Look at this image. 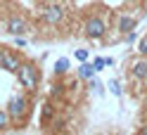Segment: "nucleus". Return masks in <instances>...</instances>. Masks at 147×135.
<instances>
[{
	"mask_svg": "<svg viewBox=\"0 0 147 135\" xmlns=\"http://www.w3.org/2000/svg\"><path fill=\"white\" fill-rule=\"evenodd\" d=\"M17 76H19V83L26 90H36V85H38V69L33 64H22L19 71H17Z\"/></svg>",
	"mask_w": 147,
	"mask_h": 135,
	"instance_id": "nucleus-1",
	"label": "nucleus"
},
{
	"mask_svg": "<svg viewBox=\"0 0 147 135\" xmlns=\"http://www.w3.org/2000/svg\"><path fill=\"white\" fill-rule=\"evenodd\" d=\"M26 109H29V102H26L24 95H14L10 100V104H7V114H10V119H14V121H19L26 114Z\"/></svg>",
	"mask_w": 147,
	"mask_h": 135,
	"instance_id": "nucleus-2",
	"label": "nucleus"
},
{
	"mask_svg": "<svg viewBox=\"0 0 147 135\" xmlns=\"http://www.w3.org/2000/svg\"><path fill=\"white\" fill-rule=\"evenodd\" d=\"M105 31H107V24H105V19H100V17H90L86 21V36L88 38H93V40L102 38Z\"/></svg>",
	"mask_w": 147,
	"mask_h": 135,
	"instance_id": "nucleus-3",
	"label": "nucleus"
},
{
	"mask_svg": "<svg viewBox=\"0 0 147 135\" xmlns=\"http://www.w3.org/2000/svg\"><path fill=\"white\" fill-rule=\"evenodd\" d=\"M0 66H3L5 71H12V74H17L22 66V62L17 59L14 55H10V52H5V50H0Z\"/></svg>",
	"mask_w": 147,
	"mask_h": 135,
	"instance_id": "nucleus-4",
	"label": "nucleus"
},
{
	"mask_svg": "<svg viewBox=\"0 0 147 135\" xmlns=\"http://www.w3.org/2000/svg\"><path fill=\"white\" fill-rule=\"evenodd\" d=\"M5 29H7L10 36H22V33L26 31V21L22 19V17H10L7 24H5Z\"/></svg>",
	"mask_w": 147,
	"mask_h": 135,
	"instance_id": "nucleus-5",
	"label": "nucleus"
},
{
	"mask_svg": "<svg viewBox=\"0 0 147 135\" xmlns=\"http://www.w3.org/2000/svg\"><path fill=\"white\" fill-rule=\"evenodd\" d=\"M43 19L48 21V24H59V21L64 19V10H62L59 5H50L48 10L43 12Z\"/></svg>",
	"mask_w": 147,
	"mask_h": 135,
	"instance_id": "nucleus-6",
	"label": "nucleus"
},
{
	"mask_svg": "<svg viewBox=\"0 0 147 135\" xmlns=\"http://www.w3.org/2000/svg\"><path fill=\"white\" fill-rule=\"evenodd\" d=\"M135 26H138V19H135V17H131V14H123L121 19H119V31H121V33L133 31Z\"/></svg>",
	"mask_w": 147,
	"mask_h": 135,
	"instance_id": "nucleus-7",
	"label": "nucleus"
},
{
	"mask_svg": "<svg viewBox=\"0 0 147 135\" xmlns=\"http://www.w3.org/2000/svg\"><path fill=\"white\" fill-rule=\"evenodd\" d=\"M131 74L138 81H147V62L145 59H138L135 64H133V69H131Z\"/></svg>",
	"mask_w": 147,
	"mask_h": 135,
	"instance_id": "nucleus-8",
	"label": "nucleus"
},
{
	"mask_svg": "<svg viewBox=\"0 0 147 135\" xmlns=\"http://www.w3.org/2000/svg\"><path fill=\"white\" fill-rule=\"evenodd\" d=\"M95 74H97V71H95L93 64H88V62H81V66H78V76L83 78V81H90Z\"/></svg>",
	"mask_w": 147,
	"mask_h": 135,
	"instance_id": "nucleus-9",
	"label": "nucleus"
},
{
	"mask_svg": "<svg viewBox=\"0 0 147 135\" xmlns=\"http://www.w3.org/2000/svg\"><path fill=\"white\" fill-rule=\"evenodd\" d=\"M112 64H114V59H109V57H95V59H93V66H95V71L105 69V66H112Z\"/></svg>",
	"mask_w": 147,
	"mask_h": 135,
	"instance_id": "nucleus-10",
	"label": "nucleus"
},
{
	"mask_svg": "<svg viewBox=\"0 0 147 135\" xmlns=\"http://www.w3.org/2000/svg\"><path fill=\"white\" fill-rule=\"evenodd\" d=\"M67 71H69V59L67 57H62V59L55 62V74H67Z\"/></svg>",
	"mask_w": 147,
	"mask_h": 135,
	"instance_id": "nucleus-11",
	"label": "nucleus"
},
{
	"mask_svg": "<svg viewBox=\"0 0 147 135\" xmlns=\"http://www.w3.org/2000/svg\"><path fill=\"white\" fill-rule=\"evenodd\" d=\"M7 126H10V114L7 109H0V130H5Z\"/></svg>",
	"mask_w": 147,
	"mask_h": 135,
	"instance_id": "nucleus-12",
	"label": "nucleus"
},
{
	"mask_svg": "<svg viewBox=\"0 0 147 135\" xmlns=\"http://www.w3.org/2000/svg\"><path fill=\"white\" fill-rule=\"evenodd\" d=\"M138 52H140L142 57H147V36L140 38V43H138Z\"/></svg>",
	"mask_w": 147,
	"mask_h": 135,
	"instance_id": "nucleus-13",
	"label": "nucleus"
},
{
	"mask_svg": "<svg viewBox=\"0 0 147 135\" xmlns=\"http://www.w3.org/2000/svg\"><path fill=\"white\" fill-rule=\"evenodd\" d=\"M109 93H112V95H121V85H119V81H109Z\"/></svg>",
	"mask_w": 147,
	"mask_h": 135,
	"instance_id": "nucleus-14",
	"label": "nucleus"
},
{
	"mask_svg": "<svg viewBox=\"0 0 147 135\" xmlns=\"http://www.w3.org/2000/svg\"><path fill=\"white\" fill-rule=\"evenodd\" d=\"M48 119H52V107L45 104V107H43V121H48Z\"/></svg>",
	"mask_w": 147,
	"mask_h": 135,
	"instance_id": "nucleus-15",
	"label": "nucleus"
},
{
	"mask_svg": "<svg viewBox=\"0 0 147 135\" xmlns=\"http://www.w3.org/2000/svg\"><path fill=\"white\" fill-rule=\"evenodd\" d=\"M76 59L78 62H88V50H76Z\"/></svg>",
	"mask_w": 147,
	"mask_h": 135,
	"instance_id": "nucleus-16",
	"label": "nucleus"
},
{
	"mask_svg": "<svg viewBox=\"0 0 147 135\" xmlns=\"http://www.w3.org/2000/svg\"><path fill=\"white\" fill-rule=\"evenodd\" d=\"M135 38H138V33H135V29H133V31H128V33H126V38H123V40H126V43H133Z\"/></svg>",
	"mask_w": 147,
	"mask_h": 135,
	"instance_id": "nucleus-17",
	"label": "nucleus"
},
{
	"mask_svg": "<svg viewBox=\"0 0 147 135\" xmlns=\"http://www.w3.org/2000/svg\"><path fill=\"white\" fill-rule=\"evenodd\" d=\"M14 45H17V48H24V45H26V40L22 38V36H14Z\"/></svg>",
	"mask_w": 147,
	"mask_h": 135,
	"instance_id": "nucleus-18",
	"label": "nucleus"
},
{
	"mask_svg": "<svg viewBox=\"0 0 147 135\" xmlns=\"http://www.w3.org/2000/svg\"><path fill=\"white\" fill-rule=\"evenodd\" d=\"M138 135H147V123L140 126V130H138Z\"/></svg>",
	"mask_w": 147,
	"mask_h": 135,
	"instance_id": "nucleus-19",
	"label": "nucleus"
}]
</instances>
